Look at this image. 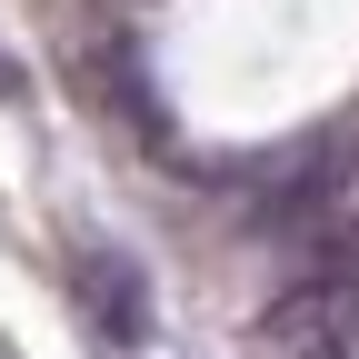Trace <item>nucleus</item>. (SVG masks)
I'll list each match as a JSON object with an SVG mask.
<instances>
[{
  "mask_svg": "<svg viewBox=\"0 0 359 359\" xmlns=\"http://www.w3.org/2000/svg\"><path fill=\"white\" fill-rule=\"evenodd\" d=\"M80 299H90V320H100V339H120V349L150 339V290H140V269H130L120 250L80 259Z\"/></svg>",
  "mask_w": 359,
  "mask_h": 359,
  "instance_id": "1",
  "label": "nucleus"
}]
</instances>
